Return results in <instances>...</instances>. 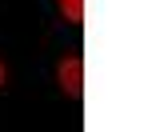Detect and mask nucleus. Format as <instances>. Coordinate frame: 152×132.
<instances>
[{
  "label": "nucleus",
  "mask_w": 152,
  "mask_h": 132,
  "mask_svg": "<svg viewBox=\"0 0 152 132\" xmlns=\"http://www.w3.org/2000/svg\"><path fill=\"white\" fill-rule=\"evenodd\" d=\"M0 84H4V68H0Z\"/></svg>",
  "instance_id": "obj_3"
},
{
  "label": "nucleus",
  "mask_w": 152,
  "mask_h": 132,
  "mask_svg": "<svg viewBox=\"0 0 152 132\" xmlns=\"http://www.w3.org/2000/svg\"><path fill=\"white\" fill-rule=\"evenodd\" d=\"M60 8H64V16H68L72 24L84 20V0H60Z\"/></svg>",
  "instance_id": "obj_2"
},
{
  "label": "nucleus",
  "mask_w": 152,
  "mask_h": 132,
  "mask_svg": "<svg viewBox=\"0 0 152 132\" xmlns=\"http://www.w3.org/2000/svg\"><path fill=\"white\" fill-rule=\"evenodd\" d=\"M60 88L68 96H80L84 92V60H80V56H68V60L60 64Z\"/></svg>",
  "instance_id": "obj_1"
}]
</instances>
